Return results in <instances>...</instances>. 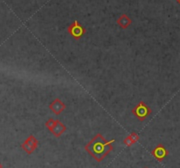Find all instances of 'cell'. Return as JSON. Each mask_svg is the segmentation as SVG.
<instances>
[{"label":"cell","mask_w":180,"mask_h":168,"mask_svg":"<svg viewBox=\"0 0 180 168\" xmlns=\"http://www.w3.org/2000/svg\"><path fill=\"white\" fill-rule=\"evenodd\" d=\"M115 139L107 141L102 134H96L91 141L84 146V150L90 154L97 162H102L103 159L107 158L109 153L113 150L112 143Z\"/></svg>","instance_id":"1"},{"label":"cell","mask_w":180,"mask_h":168,"mask_svg":"<svg viewBox=\"0 0 180 168\" xmlns=\"http://www.w3.org/2000/svg\"><path fill=\"white\" fill-rule=\"evenodd\" d=\"M45 126L55 137H60L67 129V127L65 124L63 123L62 122H60L59 120H54L53 118H49L46 122Z\"/></svg>","instance_id":"2"},{"label":"cell","mask_w":180,"mask_h":168,"mask_svg":"<svg viewBox=\"0 0 180 168\" xmlns=\"http://www.w3.org/2000/svg\"><path fill=\"white\" fill-rule=\"evenodd\" d=\"M131 112L132 114H134L139 121L142 122V121H144L149 115H150L151 113H152V110H151L150 108H149V106H147L146 104L144 103L143 101H140L134 108L132 109Z\"/></svg>","instance_id":"3"},{"label":"cell","mask_w":180,"mask_h":168,"mask_svg":"<svg viewBox=\"0 0 180 168\" xmlns=\"http://www.w3.org/2000/svg\"><path fill=\"white\" fill-rule=\"evenodd\" d=\"M68 33L73 37L74 39L80 40L86 33V29L83 27V26L79 23L78 20H74L73 22L69 26Z\"/></svg>","instance_id":"4"},{"label":"cell","mask_w":180,"mask_h":168,"mask_svg":"<svg viewBox=\"0 0 180 168\" xmlns=\"http://www.w3.org/2000/svg\"><path fill=\"white\" fill-rule=\"evenodd\" d=\"M38 145H39L38 139L36 138L34 135H30L29 137L25 140L24 143H22L21 147L27 154H32L37 149Z\"/></svg>","instance_id":"5"},{"label":"cell","mask_w":180,"mask_h":168,"mask_svg":"<svg viewBox=\"0 0 180 168\" xmlns=\"http://www.w3.org/2000/svg\"><path fill=\"white\" fill-rule=\"evenodd\" d=\"M151 154L153 155L154 158H156V160H158L159 162H161L169 155V151H167V149L163 144L159 143V144H157L156 147L152 150Z\"/></svg>","instance_id":"6"},{"label":"cell","mask_w":180,"mask_h":168,"mask_svg":"<svg viewBox=\"0 0 180 168\" xmlns=\"http://www.w3.org/2000/svg\"><path fill=\"white\" fill-rule=\"evenodd\" d=\"M65 108H66V105L59 98L54 99L51 103L49 104V109L55 115H60L65 110Z\"/></svg>","instance_id":"7"},{"label":"cell","mask_w":180,"mask_h":168,"mask_svg":"<svg viewBox=\"0 0 180 168\" xmlns=\"http://www.w3.org/2000/svg\"><path fill=\"white\" fill-rule=\"evenodd\" d=\"M117 24L121 26L122 29H127L132 24V20L127 14H121L117 20Z\"/></svg>","instance_id":"8"},{"label":"cell","mask_w":180,"mask_h":168,"mask_svg":"<svg viewBox=\"0 0 180 168\" xmlns=\"http://www.w3.org/2000/svg\"><path fill=\"white\" fill-rule=\"evenodd\" d=\"M139 140H140V137L138 136V134L136 132H132V133H130L127 136L126 138L124 139L123 143H124V144L126 146L130 147L133 144L136 143Z\"/></svg>","instance_id":"9"},{"label":"cell","mask_w":180,"mask_h":168,"mask_svg":"<svg viewBox=\"0 0 180 168\" xmlns=\"http://www.w3.org/2000/svg\"><path fill=\"white\" fill-rule=\"evenodd\" d=\"M177 2H178V3L180 5V0H177Z\"/></svg>","instance_id":"10"},{"label":"cell","mask_w":180,"mask_h":168,"mask_svg":"<svg viewBox=\"0 0 180 168\" xmlns=\"http://www.w3.org/2000/svg\"><path fill=\"white\" fill-rule=\"evenodd\" d=\"M0 168H2V165H1V163H0Z\"/></svg>","instance_id":"11"},{"label":"cell","mask_w":180,"mask_h":168,"mask_svg":"<svg viewBox=\"0 0 180 168\" xmlns=\"http://www.w3.org/2000/svg\"><path fill=\"white\" fill-rule=\"evenodd\" d=\"M145 168H148V167H145Z\"/></svg>","instance_id":"12"}]
</instances>
